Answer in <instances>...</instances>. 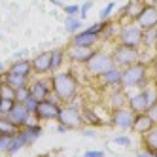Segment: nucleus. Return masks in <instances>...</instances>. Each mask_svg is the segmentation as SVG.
I'll return each mask as SVG.
<instances>
[{"instance_id": "09e8293b", "label": "nucleus", "mask_w": 157, "mask_h": 157, "mask_svg": "<svg viewBox=\"0 0 157 157\" xmlns=\"http://www.w3.org/2000/svg\"><path fill=\"white\" fill-rule=\"evenodd\" d=\"M148 4H153V6H157V0H146Z\"/></svg>"}, {"instance_id": "f257e3e1", "label": "nucleus", "mask_w": 157, "mask_h": 157, "mask_svg": "<svg viewBox=\"0 0 157 157\" xmlns=\"http://www.w3.org/2000/svg\"><path fill=\"white\" fill-rule=\"evenodd\" d=\"M49 82H51V91L61 104H70L80 95V80L72 70H61L51 74Z\"/></svg>"}, {"instance_id": "c85d7f7f", "label": "nucleus", "mask_w": 157, "mask_h": 157, "mask_svg": "<svg viewBox=\"0 0 157 157\" xmlns=\"http://www.w3.org/2000/svg\"><path fill=\"white\" fill-rule=\"evenodd\" d=\"M155 36H157V29H150V30H144V40H142V48H151V49H153V44H155Z\"/></svg>"}, {"instance_id": "58836bf2", "label": "nucleus", "mask_w": 157, "mask_h": 157, "mask_svg": "<svg viewBox=\"0 0 157 157\" xmlns=\"http://www.w3.org/2000/svg\"><path fill=\"white\" fill-rule=\"evenodd\" d=\"M146 114H148V116L151 117V121H153L155 125H157V104L150 106V108H148V112H146Z\"/></svg>"}, {"instance_id": "3c124183", "label": "nucleus", "mask_w": 157, "mask_h": 157, "mask_svg": "<svg viewBox=\"0 0 157 157\" xmlns=\"http://www.w3.org/2000/svg\"><path fill=\"white\" fill-rule=\"evenodd\" d=\"M80 157H87V155H85V153H83V155H80Z\"/></svg>"}, {"instance_id": "6e6552de", "label": "nucleus", "mask_w": 157, "mask_h": 157, "mask_svg": "<svg viewBox=\"0 0 157 157\" xmlns=\"http://www.w3.org/2000/svg\"><path fill=\"white\" fill-rule=\"evenodd\" d=\"M100 42H102V38H100V30H98L97 23L89 29H82L80 32H76L74 36H70L72 46H82V48H95Z\"/></svg>"}, {"instance_id": "393cba45", "label": "nucleus", "mask_w": 157, "mask_h": 157, "mask_svg": "<svg viewBox=\"0 0 157 157\" xmlns=\"http://www.w3.org/2000/svg\"><path fill=\"white\" fill-rule=\"evenodd\" d=\"M142 150L148 151L150 155H155L157 153V125L142 136Z\"/></svg>"}, {"instance_id": "603ef678", "label": "nucleus", "mask_w": 157, "mask_h": 157, "mask_svg": "<svg viewBox=\"0 0 157 157\" xmlns=\"http://www.w3.org/2000/svg\"><path fill=\"white\" fill-rule=\"evenodd\" d=\"M0 87H2V80H0Z\"/></svg>"}, {"instance_id": "4c0bfd02", "label": "nucleus", "mask_w": 157, "mask_h": 157, "mask_svg": "<svg viewBox=\"0 0 157 157\" xmlns=\"http://www.w3.org/2000/svg\"><path fill=\"white\" fill-rule=\"evenodd\" d=\"M114 144L123 146V148H129V146H131V138H129V136H125V134H121V136L114 138Z\"/></svg>"}, {"instance_id": "cd10ccee", "label": "nucleus", "mask_w": 157, "mask_h": 157, "mask_svg": "<svg viewBox=\"0 0 157 157\" xmlns=\"http://www.w3.org/2000/svg\"><path fill=\"white\" fill-rule=\"evenodd\" d=\"M23 148H27V146H25L23 138H21L19 134L15 132L13 136H12V144H10V150H8V153H10V155H13V153H17L19 150H23Z\"/></svg>"}, {"instance_id": "de8ad7c7", "label": "nucleus", "mask_w": 157, "mask_h": 157, "mask_svg": "<svg viewBox=\"0 0 157 157\" xmlns=\"http://www.w3.org/2000/svg\"><path fill=\"white\" fill-rule=\"evenodd\" d=\"M49 2H51V4H53V6H59V8H63V4H61V2H59V0H49Z\"/></svg>"}, {"instance_id": "ddd939ff", "label": "nucleus", "mask_w": 157, "mask_h": 157, "mask_svg": "<svg viewBox=\"0 0 157 157\" xmlns=\"http://www.w3.org/2000/svg\"><path fill=\"white\" fill-rule=\"evenodd\" d=\"M95 53V48H82V46H68V49H66V57H68V61L72 64H85L89 59L93 57Z\"/></svg>"}, {"instance_id": "79ce46f5", "label": "nucleus", "mask_w": 157, "mask_h": 157, "mask_svg": "<svg viewBox=\"0 0 157 157\" xmlns=\"http://www.w3.org/2000/svg\"><path fill=\"white\" fill-rule=\"evenodd\" d=\"M82 134H83V136H95V131H91V129H83Z\"/></svg>"}, {"instance_id": "4be33fe9", "label": "nucleus", "mask_w": 157, "mask_h": 157, "mask_svg": "<svg viewBox=\"0 0 157 157\" xmlns=\"http://www.w3.org/2000/svg\"><path fill=\"white\" fill-rule=\"evenodd\" d=\"M49 55H51V74H55V72H61V68L64 66V63H66V49L64 48H55V49H51L49 51Z\"/></svg>"}, {"instance_id": "f3484780", "label": "nucleus", "mask_w": 157, "mask_h": 157, "mask_svg": "<svg viewBox=\"0 0 157 157\" xmlns=\"http://www.w3.org/2000/svg\"><path fill=\"white\" fill-rule=\"evenodd\" d=\"M127 108L132 112V114H144V112H148L150 104H148V97H146L144 89H138L136 93L129 95V102H127Z\"/></svg>"}, {"instance_id": "a878e982", "label": "nucleus", "mask_w": 157, "mask_h": 157, "mask_svg": "<svg viewBox=\"0 0 157 157\" xmlns=\"http://www.w3.org/2000/svg\"><path fill=\"white\" fill-rule=\"evenodd\" d=\"M64 30H66V34L74 36L76 32L82 30V19L78 15H66L64 17Z\"/></svg>"}, {"instance_id": "4468645a", "label": "nucleus", "mask_w": 157, "mask_h": 157, "mask_svg": "<svg viewBox=\"0 0 157 157\" xmlns=\"http://www.w3.org/2000/svg\"><path fill=\"white\" fill-rule=\"evenodd\" d=\"M29 87H30V95L34 97V98H38V100H46V98H49V97L53 95L49 78H48V80H44V78H36V80H30Z\"/></svg>"}, {"instance_id": "8fccbe9b", "label": "nucleus", "mask_w": 157, "mask_h": 157, "mask_svg": "<svg viewBox=\"0 0 157 157\" xmlns=\"http://www.w3.org/2000/svg\"><path fill=\"white\" fill-rule=\"evenodd\" d=\"M153 49L157 51V36H155V44H153Z\"/></svg>"}, {"instance_id": "a19ab883", "label": "nucleus", "mask_w": 157, "mask_h": 157, "mask_svg": "<svg viewBox=\"0 0 157 157\" xmlns=\"http://www.w3.org/2000/svg\"><path fill=\"white\" fill-rule=\"evenodd\" d=\"M150 66H151V72H153V76L157 78V51H155V55L151 57V61H150Z\"/></svg>"}, {"instance_id": "412c9836", "label": "nucleus", "mask_w": 157, "mask_h": 157, "mask_svg": "<svg viewBox=\"0 0 157 157\" xmlns=\"http://www.w3.org/2000/svg\"><path fill=\"white\" fill-rule=\"evenodd\" d=\"M8 72L17 74V76H27V78H30L32 76V63L29 59H15L12 64L8 66Z\"/></svg>"}, {"instance_id": "37998d69", "label": "nucleus", "mask_w": 157, "mask_h": 157, "mask_svg": "<svg viewBox=\"0 0 157 157\" xmlns=\"http://www.w3.org/2000/svg\"><path fill=\"white\" fill-rule=\"evenodd\" d=\"M134 157H153V155H150L148 151H144V150H142V151H138V153L134 155Z\"/></svg>"}, {"instance_id": "49530a36", "label": "nucleus", "mask_w": 157, "mask_h": 157, "mask_svg": "<svg viewBox=\"0 0 157 157\" xmlns=\"http://www.w3.org/2000/svg\"><path fill=\"white\" fill-rule=\"evenodd\" d=\"M6 70H8V68H6V64H4V63H0V76H2Z\"/></svg>"}, {"instance_id": "9b49d317", "label": "nucleus", "mask_w": 157, "mask_h": 157, "mask_svg": "<svg viewBox=\"0 0 157 157\" xmlns=\"http://www.w3.org/2000/svg\"><path fill=\"white\" fill-rule=\"evenodd\" d=\"M8 117L12 119V123H13L17 129L29 125V123H32V121H36V119H34V116H32L30 112L27 110V106H25L23 102H15V106H13V108H12V112L8 114ZM38 123H40V121H38Z\"/></svg>"}, {"instance_id": "39448f33", "label": "nucleus", "mask_w": 157, "mask_h": 157, "mask_svg": "<svg viewBox=\"0 0 157 157\" xmlns=\"http://www.w3.org/2000/svg\"><path fill=\"white\" fill-rule=\"evenodd\" d=\"M119 44H125L131 48H142V40H144V30L134 23V21H125L119 23V30H117V38Z\"/></svg>"}, {"instance_id": "dca6fc26", "label": "nucleus", "mask_w": 157, "mask_h": 157, "mask_svg": "<svg viewBox=\"0 0 157 157\" xmlns=\"http://www.w3.org/2000/svg\"><path fill=\"white\" fill-rule=\"evenodd\" d=\"M129 102V95L125 93L123 87H116V89H110V93L106 97V106L112 110H117V108H125Z\"/></svg>"}, {"instance_id": "1a4fd4ad", "label": "nucleus", "mask_w": 157, "mask_h": 157, "mask_svg": "<svg viewBox=\"0 0 157 157\" xmlns=\"http://www.w3.org/2000/svg\"><path fill=\"white\" fill-rule=\"evenodd\" d=\"M132 123H134V114H132L127 106L110 112V123H108V125L117 127L121 131H131L132 129Z\"/></svg>"}, {"instance_id": "b1692460", "label": "nucleus", "mask_w": 157, "mask_h": 157, "mask_svg": "<svg viewBox=\"0 0 157 157\" xmlns=\"http://www.w3.org/2000/svg\"><path fill=\"white\" fill-rule=\"evenodd\" d=\"M82 116H83V121L87 123V125H91V127H102V125H106V123L102 121V117L97 114V110L93 106H83L82 108Z\"/></svg>"}, {"instance_id": "7c9ffc66", "label": "nucleus", "mask_w": 157, "mask_h": 157, "mask_svg": "<svg viewBox=\"0 0 157 157\" xmlns=\"http://www.w3.org/2000/svg\"><path fill=\"white\" fill-rule=\"evenodd\" d=\"M29 97H30V87H29V85L15 89V102H23V104H25V100H27Z\"/></svg>"}, {"instance_id": "473e14b6", "label": "nucleus", "mask_w": 157, "mask_h": 157, "mask_svg": "<svg viewBox=\"0 0 157 157\" xmlns=\"http://www.w3.org/2000/svg\"><path fill=\"white\" fill-rule=\"evenodd\" d=\"M12 136H13V134H0V151L8 153L10 144H12Z\"/></svg>"}, {"instance_id": "e433bc0d", "label": "nucleus", "mask_w": 157, "mask_h": 157, "mask_svg": "<svg viewBox=\"0 0 157 157\" xmlns=\"http://www.w3.org/2000/svg\"><path fill=\"white\" fill-rule=\"evenodd\" d=\"M63 12L66 15H78V13H80V6H78V4H64Z\"/></svg>"}, {"instance_id": "6ab92c4d", "label": "nucleus", "mask_w": 157, "mask_h": 157, "mask_svg": "<svg viewBox=\"0 0 157 157\" xmlns=\"http://www.w3.org/2000/svg\"><path fill=\"white\" fill-rule=\"evenodd\" d=\"M98 82H100V85L106 87V89L121 87V68H117V66H112L108 72H104L102 76L98 78Z\"/></svg>"}, {"instance_id": "f704fd0d", "label": "nucleus", "mask_w": 157, "mask_h": 157, "mask_svg": "<svg viewBox=\"0 0 157 157\" xmlns=\"http://www.w3.org/2000/svg\"><path fill=\"white\" fill-rule=\"evenodd\" d=\"M38 102H40V100H38V98H34L32 95H30V97L25 100V106H27V110L30 112L32 116H34V112H36V106H38Z\"/></svg>"}, {"instance_id": "c756f323", "label": "nucleus", "mask_w": 157, "mask_h": 157, "mask_svg": "<svg viewBox=\"0 0 157 157\" xmlns=\"http://www.w3.org/2000/svg\"><path fill=\"white\" fill-rule=\"evenodd\" d=\"M0 98H10V100H15V89L12 85H8L2 82V87H0Z\"/></svg>"}, {"instance_id": "72a5a7b5", "label": "nucleus", "mask_w": 157, "mask_h": 157, "mask_svg": "<svg viewBox=\"0 0 157 157\" xmlns=\"http://www.w3.org/2000/svg\"><path fill=\"white\" fill-rule=\"evenodd\" d=\"M114 10H116V2H108L104 6V10L100 12V19H110V15L114 13Z\"/></svg>"}, {"instance_id": "bb28decb", "label": "nucleus", "mask_w": 157, "mask_h": 157, "mask_svg": "<svg viewBox=\"0 0 157 157\" xmlns=\"http://www.w3.org/2000/svg\"><path fill=\"white\" fill-rule=\"evenodd\" d=\"M19 129L12 123L8 116H0V134H15Z\"/></svg>"}, {"instance_id": "5701e85b", "label": "nucleus", "mask_w": 157, "mask_h": 157, "mask_svg": "<svg viewBox=\"0 0 157 157\" xmlns=\"http://www.w3.org/2000/svg\"><path fill=\"white\" fill-rule=\"evenodd\" d=\"M0 80H2L4 83H8V85H12L13 89L25 87V85H29V83H30V78H27V76H17V74L8 72V70H6L2 76H0Z\"/></svg>"}, {"instance_id": "7ed1b4c3", "label": "nucleus", "mask_w": 157, "mask_h": 157, "mask_svg": "<svg viewBox=\"0 0 157 157\" xmlns=\"http://www.w3.org/2000/svg\"><path fill=\"white\" fill-rule=\"evenodd\" d=\"M112 66H116L114 59H112V53L104 51V49H95L93 57L83 64V68L91 78H100L104 72H108Z\"/></svg>"}, {"instance_id": "a211bd4d", "label": "nucleus", "mask_w": 157, "mask_h": 157, "mask_svg": "<svg viewBox=\"0 0 157 157\" xmlns=\"http://www.w3.org/2000/svg\"><path fill=\"white\" fill-rule=\"evenodd\" d=\"M17 134L23 138L25 146H32V144L40 138V134H42V125H40L38 121H32V123H29V125L21 127V129L17 131Z\"/></svg>"}, {"instance_id": "2f4dec72", "label": "nucleus", "mask_w": 157, "mask_h": 157, "mask_svg": "<svg viewBox=\"0 0 157 157\" xmlns=\"http://www.w3.org/2000/svg\"><path fill=\"white\" fill-rule=\"evenodd\" d=\"M15 106V100H10V98H0V116H8L12 108Z\"/></svg>"}, {"instance_id": "aec40b11", "label": "nucleus", "mask_w": 157, "mask_h": 157, "mask_svg": "<svg viewBox=\"0 0 157 157\" xmlns=\"http://www.w3.org/2000/svg\"><path fill=\"white\" fill-rule=\"evenodd\" d=\"M153 127H155V123L151 121V117L146 114V112H144V114H134V123H132L131 131H134L136 134L144 136V134H148Z\"/></svg>"}, {"instance_id": "20e7f679", "label": "nucleus", "mask_w": 157, "mask_h": 157, "mask_svg": "<svg viewBox=\"0 0 157 157\" xmlns=\"http://www.w3.org/2000/svg\"><path fill=\"white\" fill-rule=\"evenodd\" d=\"M110 53H112V59H114V64L121 70L142 61V51L138 48H131V46H125V44H119V42L112 48Z\"/></svg>"}, {"instance_id": "a18cd8bd", "label": "nucleus", "mask_w": 157, "mask_h": 157, "mask_svg": "<svg viewBox=\"0 0 157 157\" xmlns=\"http://www.w3.org/2000/svg\"><path fill=\"white\" fill-rule=\"evenodd\" d=\"M57 131H59V132H68V129H66L64 125H57Z\"/></svg>"}, {"instance_id": "c03bdc74", "label": "nucleus", "mask_w": 157, "mask_h": 157, "mask_svg": "<svg viewBox=\"0 0 157 157\" xmlns=\"http://www.w3.org/2000/svg\"><path fill=\"white\" fill-rule=\"evenodd\" d=\"M13 57H15V59H25V51H15Z\"/></svg>"}, {"instance_id": "f8f14e48", "label": "nucleus", "mask_w": 157, "mask_h": 157, "mask_svg": "<svg viewBox=\"0 0 157 157\" xmlns=\"http://www.w3.org/2000/svg\"><path fill=\"white\" fill-rule=\"evenodd\" d=\"M134 23H136L142 30L157 29V6L146 2V6L142 8V12H140V15L136 17V21H134Z\"/></svg>"}, {"instance_id": "2eb2a0df", "label": "nucleus", "mask_w": 157, "mask_h": 157, "mask_svg": "<svg viewBox=\"0 0 157 157\" xmlns=\"http://www.w3.org/2000/svg\"><path fill=\"white\" fill-rule=\"evenodd\" d=\"M32 63V74L36 76H46L51 72V55L49 51H42L34 55V59H30Z\"/></svg>"}, {"instance_id": "0eeeda50", "label": "nucleus", "mask_w": 157, "mask_h": 157, "mask_svg": "<svg viewBox=\"0 0 157 157\" xmlns=\"http://www.w3.org/2000/svg\"><path fill=\"white\" fill-rule=\"evenodd\" d=\"M61 106L63 104L55 98V95H51L46 100H40L38 106H36V112H34V119L40 121V123H44V121H57Z\"/></svg>"}, {"instance_id": "9d476101", "label": "nucleus", "mask_w": 157, "mask_h": 157, "mask_svg": "<svg viewBox=\"0 0 157 157\" xmlns=\"http://www.w3.org/2000/svg\"><path fill=\"white\" fill-rule=\"evenodd\" d=\"M146 6V0H127L121 6L119 13H117V23H125V21H136V17L140 15L142 8Z\"/></svg>"}, {"instance_id": "423d86ee", "label": "nucleus", "mask_w": 157, "mask_h": 157, "mask_svg": "<svg viewBox=\"0 0 157 157\" xmlns=\"http://www.w3.org/2000/svg\"><path fill=\"white\" fill-rule=\"evenodd\" d=\"M57 123H59V125H64L68 131L82 129V127L85 125L80 106H76V104H72V102H70V104H63V106H61V112H59Z\"/></svg>"}, {"instance_id": "ea45409f", "label": "nucleus", "mask_w": 157, "mask_h": 157, "mask_svg": "<svg viewBox=\"0 0 157 157\" xmlns=\"http://www.w3.org/2000/svg\"><path fill=\"white\" fill-rule=\"evenodd\" d=\"M85 155L87 157H106V153L100 150H89V151H85Z\"/></svg>"}, {"instance_id": "c9c22d12", "label": "nucleus", "mask_w": 157, "mask_h": 157, "mask_svg": "<svg viewBox=\"0 0 157 157\" xmlns=\"http://www.w3.org/2000/svg\"><path fill=\"white\" fill-rule=\"evenodd\" d=\"M93 8V2H83L82 6H80V13H78V17H80L82 21H85L87 19V13H89V10Z\"/></svg>"}, {"instance_id": "f03ea898", "label": "nucleus", "mask_w": 157, "mask_h": 157, "mask_svg": "<svg viewBox=\"0 0 157 157\" xmlns=\"http://www.w3.org/2000/svg\"><path fill=\"white\" fill-rule=\"evenodd\" d=\"M148 63L144 61H138L134 63L131 66H127V68L121 70V87L125 89H146L150 83H151V78L148 74Z\"/></svg>"}]
</instances>
